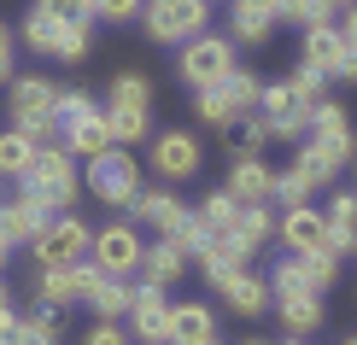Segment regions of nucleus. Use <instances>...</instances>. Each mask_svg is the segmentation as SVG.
I'll return each mask as SVG.
<instances>
[{
    "label": "nucleus",
    "instance_id": "1",
    "mask_svg": "<svg viewBox=\"0 0 357 345\" xmlns=\"http://www.w3.org/2000/svg\"><path fill=\"white\" fill-rule=\"evenodd\" d=\"M18 193L36 205V211L65 217L70 205H77V193H82V170H77V158H70L65 146H36L29 170L18 176Z\"/></svg>",
    "mask_w": 357,
    "mask_h": 345
},
{
    "label": "nucleus",
    "instance_id": "2",
    "mask_svg": "<svg viewBox=\"0 0 357 345\" xmlns=\"http://www.w3.org/2000/svg\"><path fill=\"white\" fill-rule=\"evenodd\" d=\"M12 129H24L36 146H59V82L47 77H12Z\"/></svg>",
    "mask_w": 357,
    "mask_h": 345
},
{
    "label": "nucleus",
    "instance_id": "3",
    "mask_svg": "<svg viewBox=\"0 0 357 345\" xmlns=\"http://www.w3.org/2000/svg\"><path fill=\"white\" fill-rule=\"evenodd\" d=\"M82 187L94 193L100 205H117V211H129V205H135V193H141V158L129 153V146H112V153L88 158Z\"/></svg>",
    "mask_w": 357,
    "mask_h": 345
},
{
    "label": "nucleus",
    "instance_id": "4",
    "mask_svg": "<svg viewBox=\"0 0 357 345\" xmlns=\"http://www.w3.org/2000/svg\"><path fill=\"white\" fill-rule=\"evenodd\" d=\"M141 24H146V36H153V41L182 47V41L205 36V24H211V0H146Z\"/></svg>",
    "mask_w": 357,
    "mask_h": 345
},
{
    "label": "nucleus",
    "instance_id": "5",
    "mask_svg": "<svg viewBox=\"0 0 357 345\" xmlns=\"http://www.w3.org/2000/svg\"><path fill=\"white\" fill-rule=\"evenodd\" d=\"M88 246H94V229H88L82 217H47L29 240V252H36V269H59V263H82Z\"/></svg>",
    "mask_w": 357,
    "mask_h": 345
},
{
    "label": "nucleus",
    "instance_id": "6",
    "mask_svg": "<svg viewBox=\"0 0 357 345\" xmlns=\"http://www.w3.org/2000/svg\"><path fill=\"white\" fill-rule=\"evenodd\" d=\"M229 70H234V41L211 36V29L193 36V41H182V53H176V77L193 82V88H217Z\"/></svg>",
    "mask_w": 357,
    "mask_h": 345
},
{
    "label": "nucleus",
    "instance_id": "7",
    "mask_svg": "<svg viewBox=\"0 0 357 345\" xmlns=\"http://www.w3.org/2000/svg\"><path fill=\"white\" fill-rule=\"evenodd\" d=\"M141 252H146V240H141L135 222H106V229L94 234V246H88V263L129 281V275L141 269Z\"/></svg>",
    "mask_w": 357,
    "mask_h": 345
},
{
    "label": "nucleus",
    "instance_id": "8",
    "mask_svg": "<svg viewBox=\"0 0 357 345\" xmlns=\"http://www.w3.org/2000/svg\"><path fill=\"white\" fill-rule=\"evenodd\" d=\"M199 164H205V146H199V135L193 129H165V135H153V176H165L170 187H182L199 176Z\"/></svg>",
    "mask_w": 357,
    "mask_h": 345
},
{
    "label": "nucleus",
    "instance_id": "9",
    "mask_svg": "<svg viewBox=\"0 0 357 345\" xmlns=\"http://www.w3.org/2000/svg\"><path fill=\"white\" fill-rule=\"evenodd\" d=\"M258 117H264V129H270L275 141H293V146H299L305 135H310V106H305L299 94H293L287 82H264Z\"/></svg>",
    "mask_w": 357,
    "mask_h": 345
},
{
    "label": "nucleus",
    "instance_id": "10",
    "mask_svg": "<svg viewBox=\"0 0 357 345\" xmlns=\"http://www.w3.org/2000/svg\"><path fill=\"white\" fill-rule=\"evenodd\" d=\"M129 334L141 345H165L170 339V298H165V287H153V281L135 287V298H129Z\"/></svg>",
    "mask_w": 357,
    "mask_h": 345
},
{
    "label": "nucleus",
    "instance_id": "11",
    "mask_svg": "<svg viewBox=\"0 0 357 345\" xmlns=\"http://www.w3.org/2000/svg\"><path fill=\"white\" fill-rule=\"evenodd\" d=\"M275 234H281L287 252H328V217L317 205H287L275 217Z\"/></svg>",
    "mask_w": 357,
    "mask_h": 345
},
{
    "label": "nucleus",
    "instance_id": "12",
    "mask_svg": "<svg viewBox=\"0 0 357 345\" xmlns=\"http://www.w3.org/2000/svg\"><path fill=\"white\" fill-rule=\"evenodd\" d=\"M59 146H65L70 158H100V153H112V123H106V106H94V112H82V117H65V135H59Z\"/></svg>",
    "mask_w": 357,
    "mask_h": 345
},
{
    "label": "nucleus",
    "instance_id": "13",
    "mask_svg": "<svg viewBox=\"0 0 357 345\" xmlns=\"http://www.w3.org/2000/svg\"><path fill=\"white\" fill-rule=\"evenodd\" d=\"M188 246L176 234H153V246L141 252V281H153V287H176V281L188 275Z\"/></svg>",
    "mask_w": 357,
    "mask_h": 345
},
{
    "label": "nucleus",
    "instance_id": "14",
    "mask_svg": "<svg viewBox=\"0 0 357 345\" xmlns=\"http://www.w3.org/2000/svg\"><path fill=\"white\" fill-rule=\"evenodd\" d=\"M129 217H135V222H153V234H182V222H188L193 211L176 199L170 187H141L135 205H129Z\"/></svg>",
    "mask_w": 357,
    "mask_h": 345
},
{
    "label": "nucleus",
    "instance_id": "15",
    "mask_svg": "<svg viewBox=\"0 0 357 345\" xmlns=\"http://www.w3.org/2000/svg\"><path fill=\"white\" fill-rule=\"evenodd\" d=\"M246 258H252V252H246L229 229H222V234H205V246L193 252V263L205 269V281H211V287H217V281H229L234 269H246Z\"/></svg>",
    "mask_w": 357,
    "mask_h": 345
},
{
    "label": "nucleus",
    "instance_id": "16",
    "mask_svg": "<svg viewBox=\"0 0 357 345\" xmlns=\"http://www.w3.org/2000/svg\"><path fill=\"white\" fill-rule=\"evenodd\" d=\"M217 293H222V305H229L234 316H264V310H270V281H264L258 269H234L229 281H217Z\"/></svg>",
    "mask_w": 357,
    "mask_h": 345
},
{
    "label": "nucleus",
    "instance_id": "17",
    "mask_svg": "<svg viewBox=\"0 0 357 345\" xmlns=\"http://www.w3.org/2000/svg\"><path fill=\"white\" fill-rule=\"evenodd\" d=\"M65 339V310H53V305H36L29 316H18L0 334V345H59Z\"/></svg>",
    "mask_w": 357,
    "mask_h": 345
},
{
    "label": "nucleus",
    "instance_id": "18",
    "mask_svg": "<svg viewBox=\"0 0 357 345\" xmlns=\"http://www.w3.org/2000/svg\"><path fill=\"white\" fill-rule=\"evenodd\" d=\"M217 339V316L211 305L188 298V305H170V339L165 345H211Z\"/></svg>",
    "mask_w": 357,
    "mask_h": 345
},
{
    "label": "nucleus",
    "instance_id": "19",
    "mask_svg": "<svg viewBox=\"0 0 357 345\" xmlns=\"http://www.w3.org/2000/svg\"><path fill=\"white\" fill-rule=\"evenodd\" d=\"M229 193L241 205H270V193H275V170L264 158H234L229 164Z\"/></svg>",
    "mask_w": 357,
    "mask_h": 345
},
{
    "label": "nucleus",
    "instance_id": "20",
    "mask_svg": "<svg viewBox=\"0 0 357 345\" xmlns=\"http://www.w3.org/2000/svg\"><path fill=\"white\" fill-rule=\"evenodd\" d=\"M275 316H281V328H287L293 339L317 334V328H322V293H281L275 298Z\"/></svg>",
    "mask_w": 357,
    "mask_h": 345
},
{
    "label": "nucleus",
    "instance_id": "21",
    "mask_svg": "<svg viewBox=\"0 0 357 345\" xmlns=\"http://www.w3.org/2000/svg\"><path fill=\"white\" fill-rule=\"evenodd\" d=\"M41 222H47V211H36L24 193L18 199H0V240H6V246H29Z\"/></svg>",
    "mask_w": 357,
    "mask_h": 345
},
{
    "label": "nucleus",
    "instance_id": "22",
    "mask_svg": "<svg viewBox=\"0 0 357 345\" xmlns=\"http://www.w3.org/2000/svg\"><path fill=\"white\" fill-rule=\"evenodd\" d=\"M270 29H275V12L252 6V0H229V41L258 47V41H270Z\"/></svg>",
    "mask_w": 357,
    "mask_h": 345
},
{
    "label": "nucleus",
    "instance_id": "23",
    "mask_svg": "<svg viewBox=\"0 0 357 345\" xmlns=\"http://www.w3.org/2000/svg\"><path fill=\"white\" fill-rule=\"evenodd\" d=\"M36 305H53V310L82 305V298H77V269H70V263H59V269H36Z\"/></svg>",
    "mask_w": 357,
    "mask_h": 345
},
{
    "label": "nucleus",
    "instance_id": "24",
    "mask_svg": "<svg viewBox=\"0 0 357 345\" xmlns=\"http://www.w3.org/2000/svg\"><path fill=\"white\" fill-rule=\"evenodd\" d=\"M129 298H135V287H129L123 275H100V287L88 293V310H94L100 322H123L129 316Z\"/></svg>",
    "mask_w": 357,
    "mask_h": 345
},
{
    "label": "nucleus",
    "instance_id": "25",
    "mask_svg": "<svg viewBox=\"0 0 357 345\" xmlns=\"http://www.w3.org/2000/svg\"><path fill=\"white\" fill-rule=\"evenodd\" d=\"M193 117H199V123L205 129H229L234 123V117H246L241 106H234V100H229V88H193Z\"/></svg>",
    "mask_w": 357,
    "mask_h": 345
},
{
    "label": "nucleus",
    "instance_id": "26",
    "mask_svg": "<svg viewBox=\"0 0 357 345\" xmlns=\"http://www.w3.org/2000/svg\"><path fill=\"white\" fill-rule=\"evenodd\" d=\"M340 47H346V36H340L334 24H317V29H305V65H310V70H322V77H334V65H340Z\"/></svg>",
    "mask_w": 357,
    "mask_h": 345
},
{
    "label": "nucleus",
    "instance_id": "27",
    "mask_svg": "<svg viewBox=\"0 0 357 345\" xmlns=\"http://www.w3.org/2000/svg\"><path fill=\"white\" fill-rule=\"evenodd\" d=\"M270 141V129H264V117L258 112H246V117H234L229 129H222V146H229V158H258V146Z\"/></svg>",
    "mask_w": 357,
    "mask_h": 345
},
{
    "label": "nucleus",
    "instance_id": "28",
    "mask_svg": "<svg viewBox=\"0 0 357 345\" xmlns=\"http://www.w3.org/2000/svg\"><path fill=\"white\" fill-rule=\"evenodd\" d=\"M229 234L241 240L246 252H258L264 240L275 234V211H270V205H241V211H234V229H229Z\"/></svg>",
    "mask_w": 357,
    "mask_h": 345
},
{
    "label": "nucleus",
    "instance_id": "29",
    "mask_svg": "<svg viewBox=\"0 0 357 345\" xmlns=\"http://www.w3.org/2000/svg\"><path fill=\"white\" fill-rule=\"evenodd\" d=\"M293 258H299L305 293H322V298H328V287L340 281V258H334V252H293Z\"/></svg>",
    "mask_w": 357,
    "mask_h": 345
},
{
    "label": "nucleus",
    "instance_id": "30",
    "mask_svg": "<svg viewBox=\"0 0 357 345\" xmlns=\"http://www.w3.org/2000/svg\"><path fill=\"white\" fill-rule=\"evenodd\" d=\"M29 158H36V141L24 129H0V182H18L29 170Z\"/></svg>",
    "mask_w": 357,
    "mask_h": 345
},
{
    "label": "nucleus",
    "instance_id": "31",
    "mask_svg": "<svg viewBox=\"0 0 357 345\" xmlns=\"http://www.w3.org/2000/svg\"><path fill=\"white\" fill-rule=\"evenodd\" d=\"M106 123H112V141L117 146H135L153 135V112H141V106H106Z\"/></svg>",
    "mask_w": 357,
    "mask_h": 345
},
{
    "label": "nucleus",
    "instance_id": "32",
    "mask_svg": "<svg viewBox=\"0 0 357 345\" xmlns=\"http://www.w3.org/2000/svg\"><path fill=\"white\" fill-rule=\"evenodd\" d=\"M106 106H141V112H153V82H146L141 70H123V77L106 82Z\"/></svg>",
    "mask_w": 357,
    "mask_h": 345
},
{
    "label": "nucleus",
    "instance_id": "33",
    "mask_svg": "<svg viewBox=\"0 0 357 345\" xmlns=\"http://www.w3.org/2000/svg\"><path fill=\"white\" fill-rule=\"evenodd\" d=\"M293 164L310 176V187H334V182H340V164L322 153L317 141H299V146H293Z\"/></svg>",
    "mask_w": 357,
    "mask_h": 345
},
{
    "label": "nucleus",
    "instance_id": "34",
    "mask_svg": "<svg viewBox=\"0 0 357 345\" xmlns=\"http://www.w3.org/2000/svg\"><path fill=\"white\" fill-rule=\"evenodd\" d=\"M310 176L299 170V164H287V170H275V193H270V205H281V211H287V205H310Z\"/></svg>",
    "mask_w": 357,
    "mask_h": 345
},
{
    "label": "nucleus",
    "instance_id": "35",
    "mask_svg": "<svg viewBox=\"0 0 357 345\" xmlns=\"http://www.w3.org/2000/svg\"><path fill=\"white\" fill-rule=\"evenodd\" d=\"M53 36H59V18H47V12L29 6V18H24V29H18V41H24L29 53H47V59H53Z\"/></svg>",
    "mask_w": 357,
    "mask_h": 345
},
{
    "label": "nucleus",
    "instance_id": "36",
    "mask_svg": "<svg viewBox=\"0 0 357 345\" xmlns=\"http://www.w3.org/2000/svg\"><path fill=\"white\" fill-rule=\"evenodd\" d=\"M281 24H299V29L334 24V6L328 0H281Z\"/></svg>",
    "mask_w": 357,
    "mask_h": 345
},
{
    "label": "nucleus",
    "instance_id": "37",
    "mask_svg": "<svg viewBox=\"0 0 357 345\" xmlns=\"http://www.w3.org/2000/svg\"><path fill=\"white\" fill-rule=\"evenodd\" d=\"M234 211H241V199H234V193L222 187V193H211V199H205V205H199L193 217H199V222H205L211 234H222V229H234Z\"/></svg>",
    "mask_w": 357,
    "mask_h": 345
},
{
    "label": "nucleus",
    "instance_id": "38",
    "mask_svg": "<svg viewBox=\"0 0 357 345\" xmlns=\"http://www.w3.org/2000/svg\"><path fill=\"white\" fill-rule=\"evenodd\" d=\"M222 88H229V100L241 112H258V100H264V77H252V70H229Z\"/></svg>",
    "mask_w": 357,
    "mask_h": 345
},
{
    "label": "nucleus",
    "instance_id": "39",
    "mask_svg": "<svg viewBox=\"0 0 357 345\" xmlns=\"http://www.w3.org/2000/svg\"><path fill=\"white\" fill-rule=\"evenodd\" d=\"M310 135H351V117L340 100H317L310 106Z\"/></svg>",
    "mask_w": 357,
    "mask_h": 345
},
{
    "label": "nucleus",
    "instance_id": "40",
    "mask_svg": "<svg viewBox=\"0 0 357 345\" xmlns=\"http://www.w3.org/2000/svg\"><path fill=\"white\" fill-rule=\"evenodd\" d=\"M53 59H65V65L88 59V24H59V36H53Z\"/></svg>",
    "mask_w": 357,
    "mask_h": 345
},
{
    "label": "nucleus",
    "instance_id": "41",
    "mask_svg": "<svg viewBox=\"0 0 357 345\" xmlns=\"http://www.w3.org/2000/svg\"><path fill=\"white\" fill-rule=\"evenodd\" d=\"M36 12H47L59 24H94V0H36Z\"/></svg>",
    "mask_w": 357,
    "mask_h": 345
},
{
    "label": "nucleus",
    "instance_id": "42",
    "mask_svg": "<svg viewBox=\"0 0 357 345\" xmlns=\"http://www.w3.org/2000/svg\"><path fill=\"white\" fill-rule=\"evenodd\" d=\"M322 82H328V77H322V70H310V65H299V70L287 77V88H293V94L305 100V106H317V100H328V94H322Z\"/></svg>",
    "mask_w": 357,
    "mask_h": 345
},
{
    "label": "nucleus",
    "instance_id": "43",
    "mask_svg": "<svg viewBox=\"0 0 357 345\" xmlns=\"http://www.w3.org/2000/svg\"><path fill=\"white\" fill-rule=\"evenodd\" d=\"M281 293H305V281H299V258H293V252L270 269V298H281Z\"/></svg>",
    "mask_w": 357,
    "mask_h": 345
},
{
    "label": "nucleus",
    "instance_id": "44",
    "mask_svg": "<svg viewBox=\"0 0 357 345\" xmlns=\"http://www.w3.org/2000/svg\"><path fill=\"white\" fill-rule=\"evenodd\" d=\"M322 217H328V229H357V193H340L334 187V199H328Z\"/></svg>",
    "mask_w": 357,
    "mask_h": 345
},
{
    "label": "nucleus",
    "instance_id": "45",
    "mask_svg": "<svg viewBox=\"0 0 357 345\" xmlns=\"http://www.w3.org/2000/svg\"><path fill=\"white\" fill-rule=\"evenodd\" d=\"M94 18H106V24H129V18H141V0H94Z\"/></svg>",
    "mask_w": 357,
    "mask_h": 345
},
{
    "label": "nucleus",
    "instance_id": "46",
    "mask_svg": "<svg viewBox=\"0 0 357 345\" xmlns=\"http://www.w3.org/2000/svg\"><path fill=\"white\" fill-rule=\"evenodd\" d=\"M82 345H129V328H123V322H94Z\"/></svg>",
    "mask_w": 357,
    "mask_h": 345
},
{
    "label": "nucleus",
    "instance_id": "47",
    "mask_svg": "<svg viewBox=\"0 0 357 345\" xmlns=\"http://www.w3.org/2000/svg\"><path fill=\"white\" fill-rule=\"evenodd\" d=\"M12 53H18V36L12 24H0V82H12Z\"/></svg>",
    "mask_w": 357,
    "mask_h": 345
},
{
    "label": "nucleus",
    "instance_id": "48",
    "mask_svg": "<svg viewBox=\"0 0 357 345\" xmlns=\"http://www.w3.org/2000/svg\"><path fill=\"white\" fill-rule=\"evenodd\" d=\"M334 82H357V47H340V65H334Z\"/></svg>",
    "mask_w": 357,
    "mask_h": 345
},
{
    "label": "nucleus",
    "instance_id": "49",
    "mask_svg": "<svg viewBox=\"0 0 357 345\" xmlns=\"http://www.w3.org/2000/svg\"><path fill=\"white\" fill-rule=\"evenodd\" d=\"M340 36H346V47H357V6H346V12H340Z\"/></svg>",
    "mask_w": 357,
    "mask_h": 345
},
{
    "label": "nucleus",
    "instance_id": "50",
    "mask_svg": "<svg viewBox=\"0 0 357 345\" xmlns=\"http://www.w3.org/2000/svg\"><path fill=\"white\" fill-rule=\"evenodd\" d=\"M12 322H18V305H12V293H6V287H0V334H6V328H12Z\"/></svg>",
    "mask_w": 357,
    "mask_h": 345
},
{
    "label": "nucleus",
    "instance_id": "51",
    "mask_svg": "<svg viewBox=\"0 0 357 345\" xmlns=\"http://www.w3.org/2000/svg\"><path fill=\"white\" fill-rule=\"evenodd\" d=\"M6 258H12V246H6V240H0V269H6Z\"/></svg>",
    "mask_w": 357,
    "mask_h": 345
},
{
    "label": "nucleus",
    "instance_id": "52",
    "mask_svg": "<svg viewBox=\"0 0 357 345\" xmlns=\"http://www.w3.org/2000/svg\"><path fill=\"white\" fill-rule=\"evenodd\" d=\"M328 6H334V12H346V6H357V0H328Z\"/></svg>",
    "mask_w": 357,
    "mask_h": 345
},
{
    "label": "nucleus",
    "instance_id": "53",
    "mask_svg": "<svg viewBox=\"0 0 357 345\" xmlns=\"http://www.w3.org/2000/svg\"><path fill=\"white\" fill-rule=\"evenodd\" d=\"M281 345H310V339H293V334H287V339H281Z\"/></svg>",
    "mask_w": 357,
    "mask_h": 345
},
{
    "label": "nucleus",
    "instance_id": "54",
    "mask_svg": "<svg viewBox=\"0 0 357 345\" xmlns=\"http://www.w3.org/2000/svg\"><path fill=\"white\" fill-rule=\"evenodd\" d=\"M241 345H270V339H241Z\"/></svg>",
    "mask_w": 357,
    "mask_h": 345
},
{
    "label": "nucleus",
    "instance_id": "55",
    "mask_svg": "<svg viewBox=\"0 0 357 345\" xmlns=\"http://www.w3.org/2000/svg\"><path fill=\"white\" fill-rule=\"evenodd\" d=\"M346 345H357V339H346Z\"/></svg>",
    "mask_w": 357,
    "mask_h": 345
},
{
    "label": "nucleus",
    "instance_id": "56",
    "mask_svg": "<svg viewBox=\"0 0 357 345\" xmlns=\"http://www.w3.org/2000/svg\"><path fill=\"white\" fill-rule=\"evenodd\" d=\"M211 345H217V339H211Z\"/></svg>",
    "mask_w": 357,
    "mask_h": 345
}]
</instances>
